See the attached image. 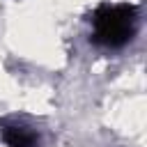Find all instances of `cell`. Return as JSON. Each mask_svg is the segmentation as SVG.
I'll list each match as a JSON object with an SVG mask.
<instances>
[{
	"label": "cell",
	"mask_w": 147,
	"mask_h": 147,
	"mask_svg": "<svg viewBox=\"0 0 147 147\" xmlns=\"http://www.w3.org/2000/svg\"><path fill=\"white\" fill-rule=\"evenodd\" d=\"M92 25H94V34H92L94 44L119 48L133 37L138 25V14L136 7L131 5H101L92 14Z\"/></svg>",
	"instance_id": "cell-1"
},
{
	"label": "cell",
	"mask_w": 147,
	"mask_h": 147,
	"mask_svg": "<svg viewBox=\"0 0 147 147\" xmlns=\"http://www.w3.org/2000/svg\"><path fill=\"white\" fill-rule=\"evenodd\" d=\"M0 131L9 147H37V142H39L37 133L18 122H2Z\"/></svg>",
	"instance_id": "cell-2"
}]
</instances>
